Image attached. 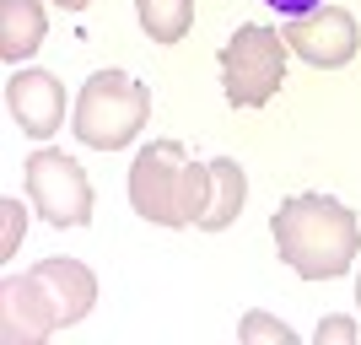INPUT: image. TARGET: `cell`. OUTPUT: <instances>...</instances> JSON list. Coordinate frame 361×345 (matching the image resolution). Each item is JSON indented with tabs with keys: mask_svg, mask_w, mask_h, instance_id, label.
I'll use <instances>...</instances> for the list:
<instances>
[{
	"mask_svg": "<svg viewBox=\"0 0 361 345\" xmlns=\"http://www.w3.org/2000/svg\"><path fill=\"white\" fill-rule=\"evenodd\" d=\"M270 238L275 254L297 281H340L356 270L361 259V222L345 200L302 189L286 195L270 216Z\"/></svg>",
	"mask_w": 361,
	"mask_h": 345,
	"instance_id": "6da1fadb",
	"label": "cell"
},
{
	"mask_svg": "<svg viewBox=\"0 0 361 345\" xmlns=\"http://www.w3.org/2000/svg\"><path fill=\"white\" fill-rule=\"evenodd\" d=\"M151 124V87L130 71H92L75 92L71 135L87 151H124Z\"/></svg>",
	"mask_w": 361,
	"mask_h": 345,
	"instance_id": "7a4b0ae2",
	"label": "cell"
},
{
	"mask_svg": "<svg viewBox=\"0 0 361 345\" xmlns=\"http://www.w3.org/2000/svg\"><path fill=\"white\" fill-rule=\"evenodd\" d=\"M286 65H291V44L281 38V28H270V22H243L221 44V54H216L221 97L232 108L275 103V92L286 87Z\"/></svg>",
	"mask_w": 361,
	"mask_h": 345,
	"instance_id": "3957f363",
	"label": "cell"
},
{
	"mask_svg": "<svg viewBox=\"0 0 361 345\" xmlns=\"http://www.w3.org/2000/svg\"><path fill=\"white\" fill-rule=\"evenodd\" d=\"M22 189H27V205L32 216H44L49 226H87L92 222V178L87 167L65 157L54 146H38L22 162Z\"/></svg>",
	"mask_w": 361,
	"mask_h": 345,
	"instance_id": "277c9868",
	"label": "cell"
},
{
	"mask_svg": "<svg viewBox=\"0 0 361 345\" xmlns=\"http://www.w3.org/2000/svg\"><path fill=\"white\" fill-rule=\"evenodd\" d=\"M183 162H189V151H183V140L173 135H157L151 146L135 151V162H130V210H135L140 222L151 226H167V232H178L183 210H178V183H183Z\"/></svg>",
	"mask_w": 361,
	"mask_h": 345,
	"instance_id": "5b68a950",
	"label": "cell"
},
{
	"mask_svg": "<svg viewBox=\"0 0 361 345\" xmlns=\"http://www.w3.org/2000/svg\"><path fill=\"white\" fill-rule=\"evenodd\" d=\"M281 38L291 44L297 60H307L313 71H345L350 60L361 54V28L345 6H318V11L286 16Z\"/></svg>",
	"mask_w": 361,
	"mask_h": 345,
	"instance_id": "8992f818",
	"label": "cell"
},
{
	"mask_svg": "<svg viewBox=\"0 0 361 345\" xmlns=\"http://www.w3.org/2000/svg\"><path fill=\"white\" fill-rule=\"evenodd\" d=\"M6 108H11L16 130L27 140H54L65 130V114H71V92H65V81L54 71H44V65H16L11 75H6Z\"/></svg>",
	"mask_w": 361,
	"mask_h": 345,
	"instance_id": "52a82bcc",
	"label": "cell"
},
{
	"mask_svg": "<svg viewBox=\"0 0 361 345\" xmlns=\"http://www.w3.org/2000/svg\"><path fill=\"white\" fill-rule=\"evenodd\" d=\"M60 334V308L49 297V286L32 270L0 281V340L6 345H44Z\"/></svg>",
	"mask_w": 361,
	"mask_h": 345,
	"instance_id": "ba28073f",
	"label": "cell"
},
{
	"mask_svg": "<svg viewBox=\"0 0 361 345\" xmlns=\"http://www.w3.org/2000/svg\"><path fill=\"white\" fill-rule=\"evenodd\" d=\"M32 275L49 286V297H54V308H60V329L87 324V313L97 308V270H92L87 259L54 254V259H38Z\"/></svg>",
	"mask_w": 361,
	"mask_h": 345,
	"instance_id": "9c48e42d",
	"label": "cell"
},
{
	"mask_svg": "<svg viewBox=\"0 0 361 345\" xmlns=\"http://www.w3.org/2000/svg\"><path fill=\"white\" fill-rule=\"evenodd\" d=\"M49 38V11L44 0H0V60L11 65H27Z\"/></svg>",
	"mask_w": 361,
	"mask_h": 345,
	"instance_id": "30bf717a",
	"label": "cell"
},
{
	"mask_svg": "<svg viewBox=\"0 0 361 345\" xmlns=\"http://www.w3.org/2000/svg\"><path fill=\"white\" fill-rule=\"evenodd\" d=\"M248 205V173L238 157H216L211 162V205L200 216V232H226Z\"/></svg>",
	"mask_w": 361,
	"mask_h": 345,
	"instance_id": "8fae6325",
	"label": "cell"
},
{
	"mask_svg": "<svg viewBox=\"0 0 361 345\" xmlns=\"http://www.w3.org/2000/svg\"><path fill=\"white\" fill-rule=\"evenodd\" d=\"M135 22L151 44H183L195 28V0H135Z\"/></svg>",
	"mask_w": 361,
	"mask_h": 345,
	"instance_id": "7c38bea8",
	"label": "cell"
},
{
	"mask_svg": "<svg viewBox=\"0 0 361 345\" xmlns=\"http://www.w3.org/2000/svg\"><path fill=\"white\" fill-rule=\"evenodd\" d=\"M238 340L243 345H297V329H291L286 318L264 313V308H248L238 318Z\"/></svg>",
	"mask_w": 361,
	"mask_h": 345,
	"instance_id": "4fadbf2b",
	"label": "cell"
},
{
	"mask_svg": "<svg viewBox=\"0 0 361 345\" xmlns=\"http://www.w3.org/2000/svg\"><path fill=\"white\" fill-rule=\"evenodd\" d=\"M205 205H211V162H183V183H178V210L183 222L200 226V216H205Z\"/></svg>",
	"mask_w": 361,
	"mask_h": 345,
	"instance_id": "5bb4252c",
	"label": "cell"
},
{
	"mask_svg": "<svg viewBox=\"0 0 361 345\" xmlns=\"http://www.w3.org/2000/svg\"><path fill=\"white\" fill-rule=\"evenodd\" d=\"M27 210L32 205H22V195L0 200V259H16V248L27 238Z\"/></svg>",
	"mask_w": 361,
	"mask_h": 345,
	"instance_id": "9a60e30c",
	"label": "cell"
},
{
	"mask_svg": "<svg viewBox=\"0 0 361 345\" xmlns=\"http://www.w3.org/2000/svg\"><path fill=\"white\" fill-rule=\"evenodd\" d=\"M318 345H356L361 340V313H329V318H318V329H313Z\"/></svg>",
	"mask_w": 361,
	"mask_h": 345,
	"instance_id": "2e32d148",
	"label": "cell"
},
{
	"mask_svg": "<svg viewBox=\"0 0 361 345\" xmlns=\"http://www.w3.org/2000/svg\"><path fill=\"white\" fill-rule=\"evenodd\" d=\"M264 6H275L281 16H302V11H318L324 0H264Z\"/></svg>",
	"mask_w": 361,
	"mask_h": 345,
	"instance_id": "e0dca14e",
	"label": "cell"
},
{
	"mask_svg": "<svg viewBox=\"0 0 361 345\" xmlns=\"http://www.w3.org/2000/svg\"><path fill=\"white\" fill-rule=\"evenodd\" d=\"M54 6H60V11H87L92 0H54Z\"/></svg>",
	"mask_w": 361,
	"mask_h": 345,
	"instance_id": "ac0fdd59",
	"label": "cell"
},
{
	"mask_svg": "<svg viewBox=\"0 0 361 345\" xmlns=\"http://www.w3.org/2000/svg\"><path fill=\"white\" fill-rule=\"evenodd\" d=\"M356 313H361V270H356Z\"/></svg>",
	"mask_w": 361,
	"mask_h": 345,
	"instance_id": "d6986e66",
	"label": "cell"
}]
</instances>
